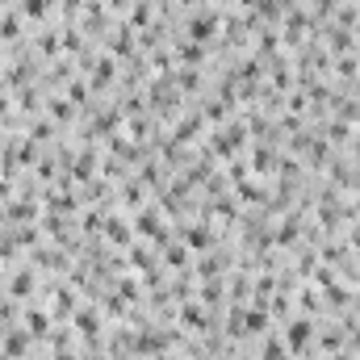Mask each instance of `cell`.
I'll use <instances>...</instances> for the list:
<instances>
[{"label":"cell","mask_w":360,"mask_h":360,"mask_svg":"<svg viewBox=\"0 0 360 360\" xmlns=\"http://www.w3.org/2000/svg\"><path fill=\"white\" fill-rule=\"evenodd\" d=\"M160 256H164V264H168L172 272H184L188 269V260H193V252H188V243H184L180 235H172V239L160 248Z\"/></svg>","instance_id":"30bf717a"},{"label":"cell","mask_w":360,"mask_h":360,"mask_svg":"<svg viewBox=\"0 0 360 360\" xmlns=\"http://www.w3.org/2000/svg\"><path fill=\"white\" fill-rule=\"evenodd\" d=\"M17 34H21V17H17V13H4V17H0V42H4V38H17Z\"/></svg>","instance_id":"8d00e7d4"},{"label":"cell","mask_w":360,"mask_h":360,"mask_svg":"<svg viewBox=\"0 0 360 360\" xmlns=\"http://www.w3.org/2000/svg\"><path fill=\"white\" fill-rule=\"evenodd\" d=\"M218 30H222V13L210 8V4H197L188 13V21H184V38L188 42H201V46H210L218 38Z\"/></svg>","instance_id":"6da1fadb"},{"label":"cell","mask_w":360,"mask_h":360,"mask_svg":"<svg viewBox=\"0 0 360 360\" xmlns=\"http://www.w3.org/2000/svg\"><path fill=\"white\" fill-rule=\"evenodd\" d=\"M180 327H188V331H214L218 327V314L210 310V306H201L197 297H188V302H180Z\"/></svg>","instance_id":"5b68a950"},{"label":"cell","mask_w":360,"mask_h":360,"mask_svg":"<svg viewBox=\"0 0 360 360\" xmlns=\"http://www.w3.org/2000/svg\"><path fill=\"white\" fill-rule=\"evenodd\" d=\"M197 302L210 306V310L218 314V306L226 302V276H210V281H201V285H197Z\"/></svg>","instance_id":"8fae6325"},{"label":"cell","mask_w":360,"mask_h":360,"mask_svg":"<svg viewBox=\"0 0 360 360\" xmlns=\"http://www.w3.org/2000/svg\"><path fill=\"white\" fill-rule=\"evenodd\" d=\"M281 151H285V147H276V143H252V147H248L252 176H269V172H276V160H281Z\"/></svg>","instance_id":"52a82bcc"},{"label":"cell","mask_w":360,"mask_h":360,"mask_svg":"<svg viewBox=\"0 0 360 360\" xmlns=\"http://www.w3.org/2000/svg\"><path fill=\"white\" fill-rule=\"evenodd\" d=\"M30 340H34V335H30L25 327H17V331H4V335H0V352H4L8 360H21L25 352H30Z\"/></svg>","instance_id":"9a60e30c"},{"label":"cell","mask_w":360,"mask_h":360,"mask_svg":"<svg viewBox=\"0 0 360 360\" xmlns=\"http://www.w3.org/2000/svg\"><path fill=\"white\" fill-rule=\"evenodd\" d=\"M226 297H231V302H252V272L248 269L231 272V276H226Z\"/></svg>","instance_id":"44dd1931"},{"label":"cell","mask_w":360,"mask_h":360,"mask_svg":"<svg viewBox=\"0 0 360 360\" xmlns=\"http://www.w3.org/2000/svg\"><path fill=\"white\" fill-rule=\"evenodd\" d=\"M0 59H4V42H0Z\"/></svg>","instance_id":"f6af8a7d"},{"label":"cell","mask_w":360,"mask_h":360,"mask_svg":"<svg viewBox=\"0 0 360 360\" xmlns=\"http://www.w3.org/2000/svg\"><path fill=\"white\" fill-rule=\"evenodd\" d=\"M105 235H109L113 248H130V243H134V226H130L126 218H117V214L105 218Z\"/></svg>","instance_id":"ac0fdd59"},{"label":"cell","mask_w":360,"mask_h":360,"mask_svg":"<svg viewBox=\"0 0 360 360\" xmlns=\"http://www.w3.org/2000/svg\"><path fill=\"white\" fill-rule=\"evenodd\" d=\"M113 80H117V59L105 51V55H96V59H92V68H89V89H92V92H105Z\"/></svg>","instance_id":"ba28073f"},{"label":"cell","mask_w":360,"mask_h":360,"mask_svg":"<svg viewBox=\"0 0 360 360\" xmlns=\"http://www.w3.org/2000/svg\"><path fill=\"white\" fill-rule=\"evenodd\" d=\"M348 248L360 252V218H352V226H348Z\"/></svg>","instance_id":"ab89813d"},{"label":"cell","mask_w":360,"mask_h":360,"mask_svg":"<svg viewBox=\"0 0 360 360\" xmlns=\"http://www.w3.org/2000/svg\"><path fill=\"white\" fill-rule=\"evenodd\" d=\"M34 214H38V205H34L30 197H21V201H13V197H8V205H4L8 226H25V222H34Z\"/></svg>","instance_id":"ffe728a7"},{"label":"cell","mask_w":360,"mask_h":360,"mask_svg":"<svg viewBox=\"0 0 360 360\" xmlns=\"http://www.w3.org/2000/svg\"><path fill=\"white\" fill-rule=\"evenodd\" d=\"M55 314H76V297H72V289H68V285H59V289H55Z\"/></svg>","instance_id":"836d02e7"},{"label":"cell","mask_w":360,"mask_h":360,"mask_svg":"<svg viewBox=\"0 0 360 360\" xmlns=\"http://www.w3.org/2000/svg\"><path fill=\"white\" fill-rule=\"evenodd\" d=\"M327 176L335 188H352V176H356V164L344 155V151H331V160H327Z\"/></svg>","instance_id":"9c48e42d"},{"label":"cell","mask_w":360,"mask_h":360,"mask_svg":"<svg viewBox=\"0 0 360 360\" xmlns=\"http://www.w3.org/2000/svg\"><path fill=\"white\" fill-rule=\"evenodd\" d=\"M151 13H155V4H151V0H134V4H130L126 25H130V30H147V25H151Z\"/></svg>","instance_id":"484cf974"},{"label":"cell","mask_w":360,"mask_h":360,"mask_svg":"<svg viewBox=\"0 0 360 360\" xmlns=\"http://www.w3.org/2000/svg\"><path fill=\"white\" fill-rule=\"evenodd\" d=\"M180 239L188 243V252H214L218 248V231L210 226V218H197V222H184L176 231Z\"/></svg>","instance_id":"277c9868"},{"label":"cell","mask_w":360,"mask_h":360,"mask_svg":"<svg viewBox=\"0 0 360 360\" xmlns=\"http://www.w3.org/2000/svg\"><path fill=\"white\" fill-rule=\"evenodd\" d=\"M172 55H176L180 68H205V59H210V46H201V42H176L172 46Z\"/></svg>","instance_id":"4fadbf2b"},{"label":"cell","mask_w":360,"mask_h":360,"mask_svg":"<svg viewBox=\"0 0 360 360\" xmlns=\"http://www.w3.org/2000/svg\"><path fill=\"white\" fill-rule=\"evenodd\" d=\"M8 105H13V101H8V92H0V117L8 113Z\"/></svg>","instance_id":"7bdbcfd3"},{"label":"cell","mask_w":360,"mask_h":360,"mask_svg":"<svg viewBox=\"0 0 360 360\" xmlns=\"http://www.w3.org/2000/svg\"><path fill=\"white\" fill-rule=\"evenodd\" d=\"M34 285H38V272H34V269H17L13 276H8V297L25 302V297L34 293Z\"/></svg>","instance_id":"d6986e66"},{"label":"cell","mask_w":360,"mask_h":360,"mask_svg":"<svg viewBox=\"0 0 360 360\" xmlns=\"http://www.w3.org/2000/svg\"><path fill=\"white\" fill-rule=\"evenodd\" d=\"M25 331H30V335H51V314L30 306V310H25Z\"/></svg>","instance_id":"f1b7e54d"},{"label":"cell","mask_w":360,"mask_h":360,"mask_svg":"<svg viewBox=\"0 0 360 360\" xmlns=\"http://www.w3.org/2000/svg\"><path fill=\"white\" fill-rule=\"evenodd\" d=\"M46 113H51V122H55V126H72L80 109H76L68 96H51V101H46Z\"/></svg>","instance_id":"603a6c76"},{"label":"cell","mask_w":360,"mask_h":360,"mask_svg":"<svg viewBox=\"0 0 360 360\" xmlns=\"http://www.w3.org/2000/svg\"><path fill=\"white\" fill-rule=\"evenodd\" d=\"M314 335H319L314 314H302V310H297V314L285 323V335H281V340H285V348H289V352L310 356V352H314Z\"/></svg>","instance_id":"3957f363"},{"label":"cell","mask_w":360,"mask_h":360,"mask_svg":"<svg viewBox=\"0 0 360 360\" xmlns=\"http://www.w3.org/2000/svg\"><path fill=\"white\" fill-rule=\"evenodd\" d=\"M55 134V122L51 117H34V126H30V139H38V143H46Z\"/></svg>","instance_id":"d590c367"},{"label":"cell","mask_w":360,"mask_h":360,"mask_svg":"<svg viewBox=\"0 0 360 360\" xmlns=\"http://www.w3.org/2000/svg\"><path fill=\"white\" fill-rule=\"evenodd\" d=\"M51 360H76V356H72V348H55V356Z\"/></svg>","instance_id":"b9f144b4"},{"label":"cell","mask_w":360,"mask_h":360,"mask_svg":"<svg viewBox=\"0 0 360 360\" xmlns=\"http://www.w3.org/2000/svg\"><path fill=\"white\" fill-rule=\"evenodd\" d=\"M89 96H92V89H89V80L84 76H76V80H68V101L80 109V105H89Z\"/></svg>","instance_id":"f546056e"},{"label":"cell","mask_w":360,"mask_h":360,"mask_svg":"<svg viewBox=\"0 0 360 360\" xmlns=\"http://www.w3.org/2000/svg\"><path fill=\"white\" fill-rule=\"evenodd\" d=\"M205 126H210V122H205V113H184V117L176 122V130H172V139L188 147V143H193V139H197V134H201Z\"/></svg>","instance_id":"e0dca14e"},{"label":"cell","mask_w":360,"mask_h":360,"mask_svg":"<svg viewBox=\"0 0 360 360\" xmlns=\"http://www.w3.org/2000/svg\"><path fill=\"white\" fill-rule=\"evenodd\" d=\"M256 59H260V63L281 59V30H272V25L256 30Z\"/></svg>","instance_id":"7c38bea8"},{"label":"cell","mask_w":360,"mask_h":360,"mask_svg":"<svg viewBox=\"0 0 360 360\" xmlns=\"http://www.w3.org/2000/svg\"><path fill=\"white\" fill-rule=\"evenodd\" d=\"M352 34H356V42H360V17H356V30H352Z\"/></svg>","instance_id":"ee69618b"},{"label":"cell","mask_w":360,"mask_h":360,"mask_svg":"<svg viewBox=\"0 0 360 360\" xmlns=\"http://www.w3.org/2000/svg\"><path fill=\"white\" fill-rule=\"evenodd\" d=\"M319 34H323V46H327V55H331V59H340V55H356V51H360V42H356V34H352V30H340V25H331V21H327Z\"/></svg>","instance_id":"8992f818"},{"label":"cell","mask_w":360,"mask_h":360,"mask_svg":"<svg viewBox=\"0 0 360 360\" xmlns=\"http://www.w3.org/2000/svg\"><path fill=\"white\" fill-rule=\"evenodd\" d=\"M302 360H314V356H302Z\"/></svg>","instance_id":"bcb514c9"},{"label":"cell","mask_w":360,"mask_h":360,"mask_svg":"<svg viewBox=\"0 0 360 360\" xmlns=\"http://www.w3.org/2000/svg\"><path fill=\"white\" fill-rule=\"evenodd\" d=\"M72 327H76L84 340H96V335H101V314H96V306H76Z\"/></svg>","instance_id":"2e32d148"},{"label":"cell","mask_w":360,"mask_h":360,"mask_svg":"<svg viewBox=\"0 0 360 360\" xmlns=\"http://www.w3.org/2000/svg\"><path fill=\"white\" fill-rule=\"evenodd\" d=\"M235 197H239L243 205H256V210H260V205L269 201V184H260V176H248V180L235 184Z\"/></svg>","instance_id":"5bb4252c"},{"label":"cell","mask_w":360,"mask_h":360,"mask_svg":"<svg viewBox=\"0 0 360 360\" xmlns=\"http://www.w3.org/2000/svg\"><path fill=\"white\" fill-rule=\"evenodd\" d=\"M272 314L264 302H248V335H269Z\"/></svg>","instance_id":"7402d4cb"},{"label":"cell","mask_w":360,"mask_h":360,"mask_svg":"<svg viewBox=\"0 0 360 360\" xmlns=\"http://www.w3.org/2000/svg\"><path fill=\"white\" fill-rule=\"evenodd\" d=\"M201 113H205V122H210V126L218 130V126H226V113H231V105H226V101H218V96H210Z\"/></svg>","instance_id":"83f0119b"},{"label":"cell","mask_w":360,"mask_h":360,"mask_svg":"<svg viewBox=\"0 0 360 360\" xmlns=\"http://www.w3.org/2000/svg\"><path fill=\"white\" fill-rule=\"evenodd\" d=\"M113 281H117V285H113V293H117V297L139 302V293H143V289H139V276H113Z\"/></svg>","instance_id":"4dcf8cb0"},{"label":"cell","mask_w":360,"mask_h":360,"mask_svg":"<svg viewBox=\"0 0 360 360\" xmlns=\"http://www.w3.org/2000/svg\"><path fill=\"white\" fill-rule=\"evenodd\" d=\"M130 226H134V235H143L151 248H164V243L172 239V231H168V222H164V214H160L155 205L134 210V214H130Z\"/></svg>","instance_id":"7a4b0ae2"},{"label":"cell","mask_w":360,"mask_h":360,"mask_svg":"<svg viewBox=\"0 0 360 360\" xmlns=\"http://www.w3.org/2000/svg\"><path fill=\"white\" fill-rule=\"evenodd\" d=\"M260 360H289V348H285V340L269 335V340H264V348H260Z\"/></svg>","instance_id":"d6a6232c"},{"label":"cell","mask_w":360,"mask_h":360,"mask_svg":"<svg viewBox=\"0 0 360 360\" xmlns=\"http://www.w3.org/2000/svg\"><path fill=\"white\" fill-rule=\"evenodd\" d=\"M51 4H55V0H21V13H25L30 21H46Z\"/></svg>","instance_id":"1f68e13d"},{"label":"cell","mask_w":360,"mask_h":360,"mask_svg":"<svg viewBox=\"0 0 360 360\" xmlns=\"http://www.w3.org/2000/svg\"><path fill=\"white\" fill-rule=\"evenodd\" d=\"M96 176V147H84L76 160H72V180L76 184H84V180Z\"/></svg>","instance_id":"cb8c5ba5"},{"label":"cell","mask_w":360,"mask_h":360,"mask_svg":"<svg viewBox=\"0 0 360 360\" xmlns=\"http://www.w3.org/2000/svg\"><path fill=\"white\" fill-rule=\"evenodd\" d=\"M117 197H122V205H130V210H143V197H147V184H143L139 176H134V180H126Z\"/></svg>","instance_id":"4316f807"},{"label":"cell","mask_w":360,"mask_h":360,"mask_svg":"<svg viewBox=\"0 0 360 360\" xmlns=\"http://www.w3.org/2000/svg\"><path fill=\"white\" fill-rule=\"evenodd\" d=\"M59 42H63V38H59V34H55V30H46V34H42V38H38V51H42V55H46V59H55V55H59V51H63V46H59Z\"/></svg>","instance_id":"e575fe53"},{"label":"cell","mask_w":360,"mask_h":360,"mask_svg":"<svg viewBox=\"0 0 360 360\" xmlns=\"http://www.w3.org/2000/svg\"><path fill=\"white\" fill-rule=\"evenodd\" d=\"M21 109L30 113V109H38V89H25L21 92Z\"/></svg>","instance_id":"f35d334b"},{"label":"cell","mask_w":360,"mask_h":360,"mask_svg":"<svg viewBox=\"0 0 360 360\" xmlns=\"http://www.w3.org/2000/svg\"><path fill=\"white\" fill-rule=\"evenodd\" d=\"M105 4H109V8H113V13H126V8H130V4H134V0H105Z\"/></svg>","instance_id":"60d3db41"},{"label":"cell","mask_w":360,"mask_h":360,"mask_svg":"<svg viewBox=\"0 0 360 360\" xmlns=\"http://www.w3.org/2000/svg\"><path fill=\"white\" fill-rule=\"evenodd\" d=\"M80 226H84L89 235H96V231H105V210H89V214L80 218Z\"/></svg>","instance_id":"74e56055"},{"label":"cell","mask_w":360,"mask_h":360,"mask_svg":"<svg viewBox=\"0 0 360 360\" xmlns=\"http://www.w3.org/2000/svg\"><path fill=\"white\" fill-rule=\"evenodd\" d=\"M293 297H297V310H302V314L323 310V293H319L314 285H297V293H293Z\"/></svg>","instance_id":"d4e9b609"}]
</instances>
